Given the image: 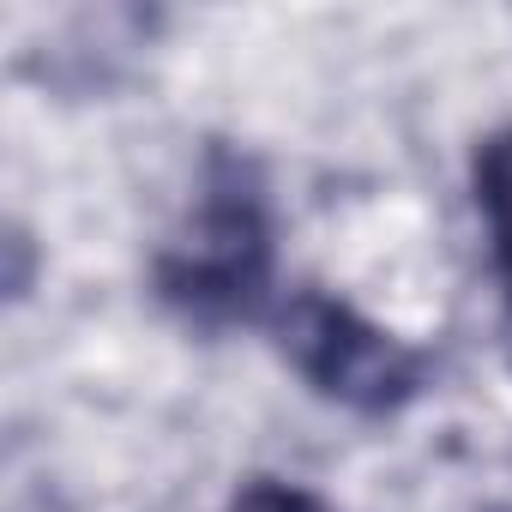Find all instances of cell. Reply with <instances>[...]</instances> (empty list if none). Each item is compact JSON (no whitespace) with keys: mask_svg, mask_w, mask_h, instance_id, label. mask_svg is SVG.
<instances>
[{"mask_svg":"<svg viewBox=\"0 0 512 512\" xmlns=\"http://www.w3.org/2000/svg\"><path fill=\"white\" fill-rule=\"evenodd\" d=\"M272 290V205L253 163L211 151L187 223L157 253V296L199 326H235Z\"/></svg>","mask_w":512,"mask_h":512,"instance_id":"obj_1","label":"cell"},{"mask_svg":"<svg viewBox=\"0 0 512 512\" xmlns=\"http://www.w3.org/2000/svg\"><path fill=\"white\" fill-rule=\"evenodd\" d=\"M278 344H284L290 368L320 398H332L356 416H392L428 380V362L416 344H404L398 332L374 326L368 314H356L350 302H338L326 290H302L284 302Z\"/></svg>","mask_w":512,"mask_h":512,"instance_id":"obj_2","label":"cell"},{"mask_svg":"<svg viewBox=\"0 0 512 512\" xmlns=\"http://www.w3.org/2000/svg\"><path fill=\"white\" fill-rule=\"evenodd\" d=\"M470 187H476V211H482V223H488L494 272H500L506 302H512V127H500V133H488V139L476 145Z\"/></svg>","mask_w":512,"mask_h":512,"instance_id":"obj_3","label":"cell"},{"mask_svg":"<svg viewBox=\"0 0 512 512\" xmlns=\"http://www.w3.org/2000/svg\"><path fill=\"white\" fill-rule=\"evenodd\" d=\"M223 512H332L314 488H302V482H284V476H253V482H241L235 494H229V506Z\"/></svg>","mask_w":512,"mask_h":512,"instance_id":"obj_4","label":"cell"}]
</instances>
